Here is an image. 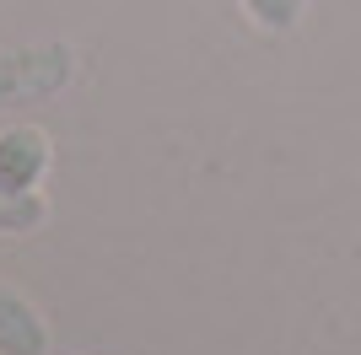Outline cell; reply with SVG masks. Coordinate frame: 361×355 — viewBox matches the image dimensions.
<instances>
[{
	"label": "cell",
	"instance_id": "6da1fadb",
	"mask_svg": "<svg viewBox=\"0 0 361 355\" xmlns=\"http://www.w3.org/2000/svg\"><path fill=\"white\" fill-rule=\"evenodd\" d=\"M71 75H75V54L65 44H38V49L0 54V108L54 97V92L71 87Z\"/></svg>",
	"mask_w": 361,
	"mask_h": 355
},
{
	"label": "cell",
	"instance_id": "7a4b0ae2",
	"mask_svg": "<svg viewBox=\"0 0 361 355\" xmlns=\"http://www.w3.org/2000/svg\"><path fill=\"white\" fill-rule=\"evenodd\" d=\"M54 146L38 124H11L0 130V189L6 194H38V183L49 178Z\"/></svg>",
	"mask_w": 361,
	"mask_h": 355
},
{
	"label": "cell",
	"instance_id": "3957f363",
	"mask_svg": "<svg viewBox=\"0 0 361 355\" xmlns=\"http://www.w3.org/2000/svg\"><path fill=\"white\" fill-rule=\"evenodd\" d=\"M0 355H49V323L27 296L0 285Z\"/></svg>",
	"mask_w": 361,
	"mask_h": 355
},
{
	"label": "cell",
	"instance_id": "277c9868",
	"mask_svg": "<svg viewBox=\"0 0 361 355\" xmlns=\"http://www.w3.org/2000/svg\"><path fill=\"white\" fill-rule=\"evenodd\" d=\"M44 221H49V199L44 194H6L0 189V237L38 232Z\"/></svg>",
	"mask_w": 361,
	"mask_h": 355
},
{
	"label": "cell",
	"instance_id": "5b68a950",
	"mask_svg": "<svg viewBox=\"0 0 361 355\" xmlns=\"http://www.w3.org/2000/svg\"><path fill=\"white\" fill-rule=\"evenodd\" d=\"M243 11L264 32H291L302 22V11H307V0H243Z\"/></svg>",
	"mask_w": 361,
	"mask_h": 355
}]
</instances>
